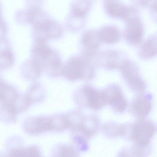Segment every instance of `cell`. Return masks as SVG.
<instances>
[{
	"label": "cell",
	"mask_w": 157,
	"mask_h": 157,
	"mask_svg": "<svg viewBox=\"0 0 157 157\" xmlns=\"http://www.w3.org/2000/svg\"><path fill=\"white\" fill-rule=\"evenodd\" d=\"M156 130V125L151 120L136 119L131 123L121 124V136L137 146L151 148V140Z\"/></svg>",
	"instance_id": "obj_1"
},
{
	"label": "cell",
	"mask_w": 157,
	"mask_h": 157,
	"mask_svg": "<svg viewBox=\"0 0 157 157\" xmlns=\"http://www.w3.org/2000/svg\"><path fill=\"white\" fill-rule=\"evenodd\" d=\"M34 64L40 72L52 77L62 75L63 66L59 56L46 43L36 45L33 50Z\"/></svg>",
	"instance_id": "obj_2"
},
{
	"label": "cell",
	"mask_w": 157,
	"mask_h": 157,
	"mask_svg": "<svg viewBox=\"0 0 157 157\" xmlns=\"http://www.w3.org/2000/svg\"><path fill=\"white\" fill-rule=\"evenodd\" d=\"M94 71L92 59L83 56H75L70 58L63 67L62 75L71 81L89 80L93 78Z\"/></svg>",
	"instance_id": "obj_3"
},
{
	"label": "cell",
	"mask_w": 157,
	"mask_h": 157,
	"mask_svg": "<svg viewBox=\"0 0 157 157\" xmlns=\"http://www.w3.org/2000/svg\"><path fill=\"white\" fill-rule=\"evenodd\" d=\"M75 100L79 106L94 111L100 110L107 105L103 90H99L88 84L85 85L77 92Z\"/></svg>",
	"instance_id": "obj_4"
},
{
	"label": "cell",
	"mask_w": 157,
	"mask_h": 157,
	"mask_svg": "<svg viewBox=\"0 0 157 157\" xmlns=\"http://www.w3.org/2000/svg\"><path fill=\"white\" fill-rule=\"evenodd\" d=\"M120 66L122 75L130 90L137 94L144 93L146 88V84L140 75L135 64L126 60Z\"/></svg>",
	"instance_id": "obj_5"
},
{
	"label": "cell",
	"mask_w": 157,
	"mask_h": 157,
	"mask_svg": "<svg viewBox=\"0 0 157 157\" xmlns=\"http://www.w3.org/2000/svg\"><path fill=\"white\" fill-rule=\"evenodd\" d=\"M106 102L115 112L124 113L127 109L128 104L121 87L113 84L103 90Z\"/></svg>",
	"instance_id": "obj_6"
},
{
	"label": "cell",
	"mask_w": 157,
	"mask_h": 157,
	"mask_svg": "<svg viewBox=\"0 0 157 157\" xmlns=\"http://www.w3.org/2000/svg\"><path fill=\"white\" fill-rule=\"evenodd\" d=\"M152 98L149 93L137 94L131 102L129 113L137 120L147 118L151 109Z\"/></svg>",
	"instance_id": "obj_7"
},
{
	"label": "cell",
	"mask_w": 157,
	"mask_h": 157,
	"mask_svg": "<svg viewBox=\"0 0 157 157\" xmlns=\"http://www.w3.org/2000/svg\"><path fill=\"white\" fill-rule=\"evenodd\" d=\"M36 42H45L49 39L57 37L62 32L60 25L54 20L34 25Z\"/></svg>",
	"instance_id": "obj_8"
},
{
	"label": "cell",
	"mask_w": 157,
	"mask_h": 157,
	"mask_svg": "<svg viewBox=\"0 0 157 157\" xmlns=\"http://www.w3.org/2000/svg\"><path fill=\"white\" fill-rule=\"evenodd\" d=\"M126 25L124 32L125 38L129 43L136 44L141 40L144 33L143 27L140 20L136 17L126 20Z\"/></svg>",
	"instance_id": "obj_9"
},
{
	"label": "cell",
	"mask_w": 157,
	"mask_h": 157,
	"mask_svg": "<svg viewBox=\"0 0 157 157\" xmlns=\"http://www.w3.org/2000/svg\"><path fill=\"white\" fill-rule=\"evenodd\" d=\"M23 127L26 132L31 134L51 130V117L41 116L28 118L24 123Z\"/></svg>",
	"instance_id": "obj_10"
},
{
	"label": "cell",
	"mask_w": 157,
	"mask_h": 157,
	"mask_svg": "<svg viewBox=\"0 0 157 157\" xmlns=\"http://www.w3.org/2000/svg\"><path fill=\"white\" fill-rule=\"evenodd\" d=\"M106 11L110 16L117 18L127 20L133 8L128 7L118 2L117 0H105Z\"/></svg>",
	"instance_id": "obj_11"
},
{
	"label": "cell",
	"mask_w": 157,
	"mask_h": 157,
	"mask_svg": "<svg viewBox=\"0 0 157 157\" xmlns=\"http://www.w3.org/2000/svg\"><path fill=\"white\" fill-rule=\"evenodd\" d=\"M82 43L84 48L83 55L93 57L100 45L97 31L88 30L85 32L82 36Z\"/></svg>",
	"instance_id": "obj_12"
},
{
	"label": "cell",
	"mask_w": 157,
	"mask_h": 157,
	"mask_svg": "<svg viewBox=\"0 0 157 157\" xmlns=\"http://www.w3.org/2000/svg\"><path fill=\"white\" fill-rule=\"evenodd\" d=\"M100 127L98 117L95 115H89L84 116L80 126L74 129L79 130L88 139L97 132Z\"/></svg>",
	"instance_id": "obj_13"
},
{
	"label": "cell",
	"mask_w": 157,
	"mask_h": 157,
	"mask_svg": "<svg viewBox=\"0 0 157 157\" xmlns=\"http://www.w3.org/2000/svg\"><path fill=\"white\" fill-rule=\"evenodd\" d=\"M97 33L101 43L112 44L117 42L120 37L118 29L114 26L107 25L97 31Z\"/></svg>",
	"instance_id": "obj_14"
},
{
	"label": "cell",
	"mask_w": 157,
	"mask_h": 157,
	"mask_svg": "<svg viewBox=\"0 0 157 157\" xmlns=\"http://www.w3.org/2000/svg\"><path fill=\"white\" fill-rule=\"evenodd\" d=\"M156 37L150 36L141 44L140 48L139 53L143 58H149L156 55Z\"/></svg>",
	"instance_id": "obj_15"
},
{
	"label": "cell",
	"mask_w": 157,
	"mask_h": 157,
	"mask_svg": "<svg viewBox=\"0 0 157 157\" xmlns=\"http://www.w3.org/2000/svg\"><path fill=\"white\" fill-rule=\"evenodd\" d=\"M101 64L109 69L115 68L119 65V54L114 51H107L99 54Z\"/></svg>",
	"instance_id": "obj_16"
},
{
	"label": "cell",
	"mask_w": 157,
	"mask_h": 157,
	"mask_svg": "<svg viewBox=\"0 0 157 157\" xmlns=\"http://www.w3.org/2000/svg\"><path fill=\"white\" fill-rule=\"evenodd\" d=\"M10 156L13 157H40L41 156L38 147L32 145L24 147L14 149L9 154Z\"/></svg>",
	"instance_id": "obj_17"
},
{
	"label": "cell",
	"mask_w": 157,
	"mask_h": 157,
	"mask_svg": "<svg viewBox=\"0 0 157 157\" xmlns=\"http://www.w3.org/2000/svg\"><path fill=\"white\" fill-rule=\"evenodd\" d=\"M90 6V1L89 0H74L71 5V14L85 17Z\"/></svg>",
	"instance_id": "obj_18"
},
{
	"label": "cell",
	"mask_w": 157,
	"mask_h": 157,
	"mask_svg": "<svg viewBox=\"0 0 157 157\" xmlns=\"http://www.w3.org/2000/svg\"><path fill=\"white\" fill-rule=\"evenodd\" d=\"M103 134L109 138H114L121 136V124L113 121H109L103 124L101 127Z\"/></svg>",
	"instance_id": "obj_19"
},
{
	"label": "cell",
	"mask_w": 157,
	"mask_h": 157,
	"mask_svg": "<svg viewBox=\"0 0 157 157\" xmlns=\"http://www.w3.org/2000/svg\"><path fill=\"white\" fill-rule=\"evenodd\" d=\"M69 128L65 115L51 117V130L60 132Z\"/></svg>",
	"instance_id": "obj_20"
},
{
	"label": "cell",
	"mask_w": 157,
	"mask_h": 157,
	"mask_svg": "<svg viewBox=\"0 0 157 157\" xmlns=\"http://www.w3.org/2000/svg\"><path fill=\"white\" fill-rule=\"evenodd\" d=\"M25 95L31 104L42 100L44 98V92L40 85L36 84L32 87Z\"/></svg>",
	"instance_id": "obj_21"
},
{
	"label": "cell",
	"mask_w": 157,
	"mask_h": 157,
	"mask_svg": "<svg viewBox=\"0 0 157 157\" xmlns=\"http://www.w3.org/2000/svg\"><path fill=\"white\" fill-rule=\"evenodd\" d=\"M69 128H78L81 125L84 116L78 112H72L65 115Z\"/></svg>",
	"instance_id": "obj_22"
},
{
	"label": "cell",
	"mask_w": 157,
	"mask_h": 157,
	"mask_svg": "<svg viewBox=\"0 0 157 157\" xmlns=\"http://www.w3.org/2000/svg\"><path fill=\"white\" fill-rule=\"evenodd\" d=\"M85 17H82L70 14L67 20L68 27L74 29L82 28L84 24Z\"/></svg>",
	"instance_id": "obj_23"
},
{
	"label": "cell",
	"mask_w": 157,
	"mask_h": 157,
	"mask_svg": "<svg viewBox=\"0 0 157 157\" xmlns=\"http://www.w3.org/2000/svg\"><path fill=\"white\" fill-rule=\"evenodd\" d=\"M57 156H78V153L72 147L67 145H62L58 147L56 154Z\"/></svg>",
	"instance_id": "obj_24"
},
{
	"label": "cell",
	"mask_w": 157,
	"mask_h": 157,
	"mask_svg": "<svg viewBox=\"0 0 157 157\" xmlns=\"http://www.w3.org/2000/svg\"><path fill=\"white\" fill-rule=\"evenodd\" d=\"M138 3L141 5L143 6H147L148 5V3L149 2H155V1L154 0H138Z\"/></svg>",
	"instance_id": "obj_25"
},
{
	"label": "cell",
	"mask_w": 157,
	"mask_h": 157,
	"mask_svg": "<svg viewBox=\"0 0 157 157\" xmlns=\"http://www.w3.org/2000/svg\"><path fill=\"white\" fill-rule=\"evenodd\" d=\"M4 23L1 17V10L0 5V26L2 27H4L5 26Z\"/></svg>",
	"instance_id": "obj_26"
},
{
	"label": "cell",
	"mask_w": 157,
	"mask_h": 157,
	"mask_svg": "<svg viewBox=\"0 0 157 157\" xmlns=\"http://www.w3.org/2000/svg\"><path fill=\"white\" fill-rule=\"evenodd\" d=\"M42 43H36V45L37 44H42ZM34 66L38 70V71L40 73H41L40 72L38 69L34 65Z\"/></svg>",
	"instance_id": "obj_27"
}]
</instances>
